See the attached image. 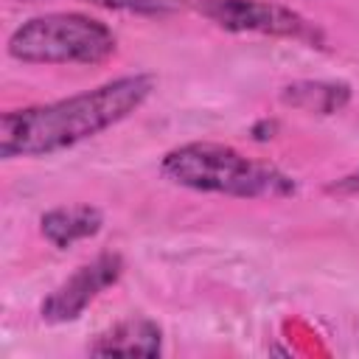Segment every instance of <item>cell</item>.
Masks as SVG:
<instances>
[{
  "label": "cell",
  "instance_id": "cell-1",
  "mask_svg": "<svg viewBox=\"0 0 359 359\" xmlns=\"http://www.w3.org/2000/svg\"><path fill=\"white\" fill-rule=\"evenodd\" d=\"M157 87L154 73H126L50 104L8 109L0 118V157H48L137 112Z\"/></svg>",
  "mask_w": 359,
  "mask_h": 359
},
{
  "label": "cell",
  "instance_id": "cell-2",
  "mask_svg": "<svg viewBox=\"0 0 359 359\" xmlns=\"http://www.w3.org/2000/svg\"><path fill=\"white\" fill-rule=\"evenodd\" d=\"M160 171L188 191L236 199H283L297 191V182L275 163L252 160L213 140H191L168 149L160 160Z\"/></svg>",
  "mask_w": 359,
  "mask_h": 359
},
{
  "label": "cell",
  "instance_id": "cell-3",
  "mask_svg": "<svg viewBox=\"0 0 359 359\" xmlns=\"http://www.w3.org/2000/svg\"><path fill=\"white\" fill-rule=\"evenodd\" d=\"M118 48L112 28L81 11H48L17 25L6 42L25 65H101Z\"/></svg>",
  "mask_w": 359,
  "mask_h": 359
},
{
  "label": "cell",
  "instance_id": "cell-4",
  "mask_svg": "<svg viewBox=\"0 0 359 359\" xmlns=\"http://www.w3.org/2000/svg\"><path fill=\"white\" fill-rule=\"evenodd\" d=\"M199 14L230 34H264L300 42H323V34L292 6L275 0H199Z\"/></svg>",
  "mask_w": 359,
  "mask_h": 359
},
{
  "label": "cell",
  "instance_id": "cell-5",
  "mask_svg": "<svg viewBox=\"0 0 359 359\" xmlns=\"http://www.w3.org/2000/svg\"><path fill=\"white\" fill-rule=\"evenodd\" d=\"M123 275V258L121 252H98L93 261L81 264L70 278H65L39 306V317L50 325L73 323L84 314V309L104 294L109 286H115Z\"/></svg>",
  "mask_w": 359,
  "mask_h": 359
},
{
  "label": "cell",
  "instance_id": "cell-6",
  "mask_svg": "<svg viewBox=\"0 0 359 359\" xmlns=\"http://www.w3.org/2000/svg\"><path fill=\"white\" fill-rule=\"evenodd\" d=\"M87 351L93 356H160L163 331L149 317H129L98 334Z\"/></svg>",
  "mask_w": 359,
  "mask_h": 359
},
{
  "label": "cell",
  "instance_id": "cell-7",
  "mask_svg": "<svg viewBox=\"0 0 359 359\" xmlns=\"http://www.w3.org/2000/svg\"><path fill=\"white\" fill-rule=\"evenodd\" d=\"M104 227V213L95 205H59L39 216V233L56 250H67L79 241L98 236Z\"/></svg>",
  "mask_w": 359,
  "mask_h": 359
},
{
  "label": "cell",
  "instance_id": "cell-8",
  "mask_svg": "<svg viewBox=\"0 0 359 359\" xmlns=\"http://www.w3.org/2000/svg\"><path fill=\"white\" fill-rule=\"evenodd\" d=\"M351 95L353 90L348 81L297 79L280 90V104L309 115H337L351 104Z\"/></svg>",
  "mask_w": 359,
  "mask_h": 359
},
{
  "label": "cell",
  "instance_id": "cell-9",
  "mask_svg": "<svg viewBox=\"0 0 359 359\" xmlns=\"http://www.w3.org/2000/svg\"><path fill=\"white\" fill-rule=\"evenodd\" d=\"M90 6H101V8H112V11H132V14H171L182 6V0H81Z\"/></svg>",
  "mask_w": 359,
  "mask_h": 359
},
{
  "label": "cell",
  "instance_id": "cell-10",
  "mask_svg": "<svg viewBox=\"0 0 359 359\" xmlns=\"http://www.w3.org/2000/svg\"><path fill=\"white\" fill-rule=\"evenodd\" d=\"M339 191H345V194H351V196L359 199V168H356L353 174H348V177L339 182Z\"/></svg>",
  "mask_w": 359,
  "mask_h": 359
}]
</instances>
